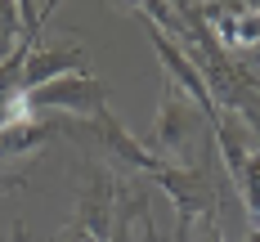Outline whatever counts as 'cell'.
I'll return each mask as SVG.
<instances>
[{"label": "cell", "mask_w": 260, "mask_h": 242, "mask_svg": "<svg viewBox=\"0 0 260 242\" xmlns=\"http://www.w3.org/2000/svg\"><path fill=\"white\" fill-rule=\"evenodd\" d=\"M193 14L215 31V41L224 50H260V5L247 9V5H193Z\"/></svg>", "instance_id": "7"}, {"label": "cell", "mask_w": 260, "mask_h": 242, "mask_svg": "<svg viewBox=\"0 0 260 242\" xmlns=\"http://www.w3.org/2000/svg\"><path fill=\"white\" fill-rule=\"evenodd\" d=\"M94 144H99L104 153H112V157L121 161L135 180H153V175H161V170H166V161L153 157V153L144 148V139H135V134H130L126 126L112 117V108L94 117Z\"/></svg>", "instance_id": "6"}, {"label": "cell", "mask_w": 260, "mask_h": 242, "mask_svg": "<svg viewBox=\"0 0 260 242\" xmlns=\"http://www.w3.org/2000/svg\"><path fill=\"white\" fill-rule=\"evenodd\" d=\"M251 63H260V50H256V54H251Z\"/></svg>", "instance_id": "14"}, {"label": "cell", "mask_w": 260, "mask_h": 242, "mask_svg": "<svg viewBox=\"0 0 260 242\" xmlns=\"http://www.w3.org/2000/svg\"><path fill=\"white\" fill-rule=\"evenodd\" d=\"M85 41H81L77 31H68V36H58V41H45V45H36L31 58H27L23 67V99L31 90H41V85H50V81L68 77V72H85Z\"/></svg>", "instance_id": "5"}, {"label": "cell", "mask_w": 260, "mask_h": 242, "mask_svg": "<svg viewBox=\"0 0 260 242\" xmlns=\"http://www.w3.org/2000/svg\"><path fill=\"white\" fill-rule=\"evenodd\" d=\"M247 81H251V90H256V94H260V81H256V77H251V67H247Z\"/></svg>", "instance_id": "12"}, {"label": "cell", "mask_w": 260, "mask_h": 242, "mask_svg": "<svg viewBox=\"0 0 260 242\" xmlns=\"http://www.w3.org/2000/svg\"><path fill=\"white\" fill-rule=\"evenodd\" d=\"M144 148L153 157H161L166 166L207 170V157H211V148H215V130H211V121L202 117V108L193 103L175 81L161 85L157 121H153V130H148V139H144Z\"/></svg>", "instance_id": "1"}, {"label": "cell", "mask_w": 260, "mask_h": 242, "mask_svg": "<svg viewBox=\"0 0 260 242\" xmlns=\"http://www.w3.org/2000/svg\"><path fill=\"white\" fill-rule=\"evenodd\" d=\"M202 229H207V233H198L193 242H224V229H220V220H207Z\"/></svg>", "instance_id": "10"}, {"label": "cell", "mask_w": 260, "mask_h": 242, "mask_svg": "<svg viewBox=\"0 0 260 242\" xmlns=\"http://www.w3.org/2000/svg\"><path fill=\"white\" fill-rule=\"evenodd\" d=\"M54 134H77L94 139V121H72V117H18L9 126H0V188H18L31 161L45 153Z\"/></svg>", "instance_id": "2"}, {"label": "cell", "mask_w": 260, "mask_h": 242, "mask_svg": "<svg viewBox=\"0 0 260 242\" xmlns=\"http://www.w3.org/2000/svg\"><path fill=\"white\" fill-rule=\"evenodd\" d=\"M171 242H193V224H180V220H175V233H171Z\"/></svg>", "instance_id": "11"}, {"label": "cell", "mask_w": 260, "mask_h": 242, "mask_svg": "<svg viewBox=\"0 0 260 242\" xmlns=\"http://www.w3.org/2000/svg\"><path fill=\"white\" fill-rule=\"evenodd\" d=\"M27 18H31V5L27 0L23 5L0 0V63L18 50V41H23V31H27Z\"/></svg>", "instance_id": "8"}, {"label": "cell", "mask_w": 260, "mask_h": 242, "mask_svg": "<svg viewBox=\"0 0 260 242\" xmlns=\"http://www.w3.org/2000/svg\"><path fill=\"white\" fill-rule=\"evenodd\" d=\"M139 242H161V233H157V220H153V206L139 215Z\"/></svg>", "instance_id": "9"}, {"label": "cell", "mask_w": 260, "mask_h": 242, "mask_svg": "<svg viewBox=\"0 0 260 242\" xmlns=\"http://www.w3.org/2000/svg\"><path fill=\"white\" fill-rule=\"evenodd\" d=\"M112 220H117V180L108 170H94L77 202V220L58 233L54 242H108L112 238Z\"/></svg>", "instance_id": "4"}, {"label": "cell", "mask_w": 260, "mask_h": 242, "mask_svg": "<svg viewBox=\"0 0 260 242\" xmlns=\"http://www.w3.org/2000/svg\"><path fill=\"white\" fill-rule=\"evenodd\" d=\"M247 242H260V229H247Z\"/></svg>", "instance_id": "13"}, {"label": "cell", "mask_w": 260, "mask_h": 242, "mask_svg": "<svg viewBox=\"0 0 260 242\" xmlns=\"http://www.w3.org/2000/svg\"><path fill=\"white\" fill-rule=\"evenodd\" d=\"M27 108H41L50 117H72V121H94L99 112H108V90L90 72H68V77L31 90Z\"/></svg>", "instance_id": "3"}]
</instances>
